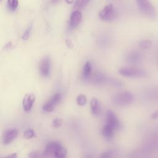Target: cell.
Wrapping results in <instances>:
<instances>
[{
	"label": "cell",
	"instance_id": "30bf717a",
	"mask_svg": "<svg viewBox=\"0 0 158 158\" xmlns=\"http://www.w3.org/2000/svg\"><path fill=\"white\" fill-rule=\"evenodd\" d=\"M18 130L17 129H10L7 130L2 137V142L4 144H9L18 135Z\"/></svg>",
	"mask_w": 158,
	"mask_h": 158
},
{
	"label": "cell",
	"instance_id": "484cf974",
	"mask_svg": "<svg viewBox=\"0 0 158 158\" xmlns=\"http://www.w3.org/2000/svg\"><path fill=\"white\" fill-rule=\"evenodd\" d=\"M99 104L98 101V99L96 98H93L91 99V100L90 101V107H91V110L95 109Z\"/></svg>",
	"mask_w": 158,
	"mask_h": 158
},
{
	"label": "cell",
	"instance_id": "3957f363",
	"mask_svg": "<svg viewBox=\"0 0 158 158\" xmlns=\"http://www.w3.org/2000/svg\"><path fill=\"white\" fill-rule=\"evenodd\" d=\"M119 73L125 77L140 78L147 76L146 70L143 69H138L132 67H123L118 70Z\"/></svg>",
	"mask_w": 158,
	"mask_h": 158
},
{
	"label": "cell",
	"instance_id": "4fadbf2b",
	"mask_svg": "<svg viewBox=\"0 0 158 158\" xmlns=\"http://www.w3.org/2000/svg\"><path fill=\"white\" fill-rule=\"evenodd\" d=\"M107 80V79L104 75L101 73H95L92 77L91 81L93 83L99 85V84H102L106 83Z\"/></svg>",
	"mask_w": 158,
	"mask_h": 158
},
{
	"label": "cell",
	"instance_id": "9c48e42d",
	"mask_svg": "<svg viewBox=\"0 0 158 158\" xmlns=\"http://www.w3.org/2000/svg\"><path fill=\"white\" fill-rule=\"evenodd\" d=\"M125 60L127 63L132 65H137L141 63L142 60L141 55L138 52H131L127 54Z\"/></svg>",
	"mask_w": 158,
	"mask_h": 158
},
{
	"label": "cell",
	"instance_id": "7c38bea8",
	"mask_svg": "<svg viewBox=\"0 0 158 158\" xmlns=\"http://www.w3.org/2000/svg\"><path fill=\"white\" fill-rule=\"evenodd\" d=\"M114 129L112 127L106 124L102 129V135L106 139L110 140L114 137Z\"/></svg>",
	"mask_w": 158,
	"mask_h": 158
},
{
	"label": "cell",
	"instance_id": "cb8c5ba5",
	"mask_svg": "<svg viewBox=\"0 0 158 158\" xmlns=\"http://www.w3.org/2000/svg\"><path fill=\"white\" fill-rule=\"evenodd\" d=\"M109 83L112 84V85L116 86L117 87H121L123 86V83L121 81L118 80L117 79H110L109 80Z\"/></svg>",
	"mask_w": 158,
	"mask_h": 158
},
{
	"label": "cell",
	"instance_id": "6da1fadb",
	"mask_svg": "<svg viewBox=\"0 0 158 158\" xmlns=\"http://www.w3.org/2000/svg\"><path fill=\"white\" fill-rule=\"evenodd\" d=\"M134 100L133 94L130 91H123L114 94L112 102L118 106H125L131 104Z\"/></svg>",
	"mask_w": 158,
	"mask_h": 158
},
{
	"label": "cell",
	"instance_id": "52a82bcc",
	"mask_svg": "<svg viewBox=\"0 0 158 158\" xmlns=\"http://www.w3.org/2000/svg\"><path fill=\"white\" fill-rule=\"evenodd\" d=\"M35 101V95L33 93L27 94L22 101L23 108L25 112H29Z\"/></svg>",
	"mask_w": 158,
	"mask_h": 158
},
{
	"label": "cell",
	"instance_id": "f1b7e54d",
	"mask_svg": "<svg viewBox=\"0 0 158 158\" xmlns=\"http://www.w3.org/2000/svg\"><path fill=\"white\" fill-rule=\"evenodd\" d=\"M151 117L152 119H157L158 118V110H156L152 112L151 115Z\"/></svg>",
	"mask_w": 158,
	"mask_h": 158
},
{
	"label": "cell",
	"instance_id": "4316f807",
	"mask_svg": "<svg viewBox=\"0 0 158 158\" xmlns=\"http://www.w3.org/2000/svg\"><path fill=\"white\" fill-rule=\"evenodd\" d=\"M62 123V120L60 118H55L52 121V125L55 128L59 127Z\"/></svg>",
	"mask_w": 158,
	"mask_h": 158
},
{
	"label": "cell",
	"instance_id": "277c9868",
	"mask_svg": "<svg viewBox=\"0 0 158 158\" xmlns=\"http://www.w3.org/2000/svg\"><path fill=\"white\" fill-rule=\"evenodd\" d=\"M100 18L104 21H112L117 18V12L112 4L106 5L99 12Z\"/></svg>",
	"mask_w": 158,
	"mask_h": 158
},
{
	"label": "cell",
	"instance_id": "7402d4cb",
	"mask_svg": "<svg viewBox=\"0 0 158 158\" xmlns=\"http://www.w3.org/2000/svg\"><path fill=\"white\" fill-rule=\"evenodd\" d=\"M54 106L53 104H52L51 102H48L46 104H44L43 106V109L48 112H52L54 110Z\"/></svg>",
	"mask_w": 158,
	"mask_h": 158
},
{
	"label": "cell",
	"instance_id": "d4e9b609",
	"mask_svg": "<svg viewBox=\"0 0 158 158\" xmlns=\"http://www.w3.org/2000/svg\"><path fill=\"white\" fill-rule=\"evenodd\" d=\"M114 152H115V151H113V150H108V151L103 152L101 157H104V158L110 157H112L114 156Z\"/></svg>",
	"mask_w": 158,
	"mask_h": 158
},
{
	"label": "cell",
	"instance_id": "8992f818",
	"mask_svg": "<svg viewBox=\"0 0 158 158\" xmlns=\"http://www.w3.org/2000/svg\"><path fill=\"white\" fill-rule=\"evenodd\" d=\"M107 124L112 127L114 130H117L121 128V123L115 113L111 110H107L106 112Z\"/></svg>",
	"mask_w": 158,
	"mask_h": 158
},
{
	"label": "cell",
	"instance_id": "ffe728a7",
	"mask_svg": "<svg viewBox=\"0 0 158 158\" xmlns=\"http://www.w3.org/2000/svg\"><path fill=\"white\" fill-rule=\"evenodd\" d=\"M87 101V99L85 95L80 94L77 98V103L79 106H84Z\"/></svg>",
	"mask_w": 158,
	"mask_h": 158
},
{
	"label": "cell",
	"instance_id": "1f68e13d",
	"mask_svg": "<svg viewBox=\"0 0 158 158\" xmlns=\"http://www.w3.org/2000/svg\"><path fill=\"white\" fill-rule=\"evenodd\" d=\"M68 4H72L73 2V0H65Z\"/></svg>",
	"mask_w": 158,
	"mask_h": 158
},
{
	"label": "cell",
	"instance_id": "ac0fdd59",
	"mask_svg": "<svg viewBox=\"0 0 158 158\" xmlns=\"http://www.w3.org/2000/svg\"><path fill=\"white\" fill-rule=\"evenodd\" d=\"M60 99H61V94H60V93H55L50 98V100L49 101V102H51L52 104H53L55 106L56 105H57L60 101Z\"/></svg>",
	"mask_w": 158,
	"mask_h": 158
},
{
	"label": "cell",
	"instance_id": "44dd1931",
	"mask_svg": "<svg viewBox=\"0 0 158 158\" xmlns=\"http://www.w3.org/2000/svg\"><path fill=\"white\" fill-rule=\"evenodd\" d=\"M31 30H32V24H31L27 28V30L24 31V33H23V35L22 36V40H27L29 38V36L30 35V33H31Z\"/></svg>",
	"mask_w": 158,
	"mask_h": 158
},
{
	"label": "cell",
	"instance_id": "603a6c76",
	"mask_svg": "<svg viewBox=\"0 0 158 158\" xmlns=\"http://www.w3.org/2000/svg\"><path fill=\"white\" fill-rule=\"evenodd\" d=\"M35 135V132L32 129H28L24 133H23V136L24 138H27V139H29V138H31L32 137H33Z\"/></svg>",
	"mask_w": 158,
	"mask_h": 158
},
{
	"label": "cell",
	"instance_id": "5bb4252c",
	"mask_svg": "<svg viewBox=\"0 0 158 158\" xmlns=\"http://www.w3.org/2000/svg\"><path fill=\"white\" fill-rule=\"evenodd\" d=\"M91 64L90 62V61H87L83 67V73H82V75H83V78L85 80L88 79L89 77L91 72Z\"/></svg>",
	"mask_w": 158,
	"mask_h": 158
},
{
	"label": "cell",
	"instance_id": "ba28073f",
	"mask_svg": "<svg viewBox=\"0 0 158 158\" xmlns=\"http://www.w3.org/2000/svg\"><path fill=\"white\" fill-rule=\"evenodd\" d=\"M62 144L59 141H52L49 143L45 148L43 152V156L47 157L49 156H53L56 151L60 147Z\"/></svg>",
	"mask_w": 158,
	"mask_h": 158
},
{
	"label": "cell",
	"instance_id": "83f0119b",
	"mask_svg": "<svg viewBox=\"0 0 158 158\" xmlns=\"http://www.w3.org/2000/svg\"><path fill=\"white\" fill-rule=\"evenodd\" d=\"M40 154L38 152H37L36 151H33V152H31L29 155H28V157H31V158H34V157H40Z\"/></svg>",
	"mask_w": 158,
	"mask_h": 158
},
{
	"label": "cell",
	"instance_id": "4dcf8cb0",
	"mask_svg": "<svg viewBox=\"0 0 158 158\" xmlns=\"http://www.w3.org/2000/svg\"><path fill=\"white\" fill-rule=\"evenodd\" d=\"M11 46H12V43H11V42H9L7 44H6V48H10Z\"/></svg>",
	"mask_w": 158,
	"mask_h": 158
},
{
	"label": "cell",
	"instance_id": "2e32d148",
	"mask_svg": "<svg viewBox=\"0 0 158 158\" xmlns=\"http://www.w3.org/2000/svg\"><path fill=\"white\" fill-rule=\"evenodd\" d=\"M19 5L18 0H7V7L9 10L15 11Z\"/></svg>",
	"mask_w": 158,
	"mask_h": 158
},
{
	"label": "cell",
	"instance_id": "d6986e66",
	"mask_svg": "<svg viewBox=\"0 0 158 158\" xmlns=\"http://www.w3.org/2000/svg\"><path fill=\"white\" fill-rule=\"evenodd\" d=\"M90 0H75L74 7L76 9H81L85 7Z\"/></svg>",
	"mask_w": 158,
	"mask_h": 158
},
{
	"label": "cell",
	"instance_id": "f546056e",
	"mask_svg": "<svg viewBox=\"0 0 158 158\" xmlns=\"http://www.w3.org/2000/svg\"><path fill=\"white\" fill-rule=\"evenodd\" d=\"M17 157V154L16 153H13V154L9 155V156H7L6 157H7V158H16Z\"/></svg>",
	"mask_w": 158,
	"mask_h": 158
},
{
	"label": "cell",
	"instance_id": "9a60e30c",
	"mask_svg": "<svg viewBox=\"0 0 158 158\" xmlns=\"http://www.w3.org/2000/svg\"><path fill=\"white\" fill-rule=\"evenodd\" d=\"M66 154H67V149L61 145L56 151L53 156L57 158H63L66 156Z\"/></svg>",
	"mask_w": 158,
	"mask_h": 158
},
{
	"label": "cell",
	"instance_id": "8fae6325",
	"mask_svg": "<svg viewBox=\"0 0 158 158\" xmlns=\"http://www.w3.org/2000/svg\"><path fill=\"white\" fill-rule=\"evenodd\" d=\"M81 20V14L78 10H75L73 12L70 17L69 26L72 28H75L77 27Z\"/></svg>",
	"mask_w": 158,
	"mask_h": 158
},
{
	"label": "cell",
	"instance_id": "e0dca14e",
	"mask_svg": "<svg viewBox=\"0 0 158 158\" xmlns=\"http://www.w3.org/2000/svg\"><path fill=\"white\" fill-rule=\"evenodd\" d=\"M151 45H152V42L149 40H141L138 43L139 47L143 49H148L151 46Z\"/></svg>",
	"mask_w": 158,
	"mask_h": 158
},
{
	"label": "cell",
	"instance_id": "5b68a950",
	"mask_svg": "<svg viewBox=\"0 0 158 158\" xmlns=\"http://www.w3.org/2000/svg\"><path fill=\"white\" fill-rule=\"evenodd\" d=\"M51 60L49 56L44 57L40 61L39 65L40 73L43 77H48L50 74Z\"/></svg>",
	"mask_w": 158,
	"mask_h": 158
},
{
	"label": "cell",
	"instance_id": "d6a6232c",
	"mask_svg": "<svg viewBox=\"0 0 158 158\" xmlns=\"http://www.w3.org/2000/svg\"><path fill=\"white\" fill-rule=\"evenodd\" d=\"M59 0H52V2H58Z\"/></svg>",
	"mask_w": 158,
	"mask_h": 158
},
{
	"label": "cell",
	"instance_id": "7a4b0ae2",
	"mask_svg": "<svg viewBox=\"0 0 158 158\" xmlns=\"http://www.w3.org/2000/svg\"><path fill=\"white\" fill-rule=\"evenodd\" d=\"M136 3L142 14L151 19H155L157 17L156 9L149 0H135Z\"/></svg>",
	"mask_w": 158,
	"mask_h": 158
}]
</instances>
